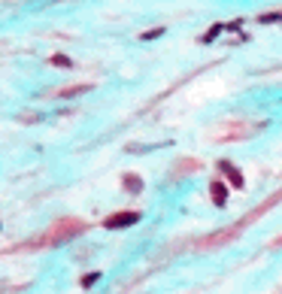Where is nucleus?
Returning <instances> with one entry per match:
<instances>
[{
    "mask_svg": "<svg viewBox=\"0 0 282 294\" xmlns=\"http://www.w3.org/2000/svg\"><path fill=\"white\" fill-rule=\"evenodd\" d=\"M79 231H85V225H82V222H73V218H67V222H61V225L52 228V234H49L43 243H64V240L76 237Z\"/></svg>",
    "mask_w": 282,
    "mask_h": 294,
    "instance_id": "f257e3e1",
    "label": "nucleus"
},
{
    "mask_svg": "<svg viewBox=\"0 0 282 294\" xmlns=\"http://www.w3.org/2000/svg\"><path fill=\"white\" fill-rule=\"evenodd\" d=\"M137 222H140V212H115V215H109L103 222V228L106 231H118V228H131Z\"/></svg>",
    "mask_w": 282,
    "mask_h": 294,
    "instance_id": "f03ea898",
    "label": "nucleus"
},
{
    "mask_svg": "<svg viewBox=\"0 0 282 294\" xmlns=\"http://www.w3.org/2000/svg\"><path fill=\"white\" fill-rule=\"evenodd\" d=\"M210 194H213V203H216V206H225V203H228V188H225L222 179H213Z\"/></svg>",
    "mask_w": 282,
    "mask_h": 294,
    "instance_id": "7ed1b4c3",
    "label": "nucleus"
},
{
    "mask_svg": "<svg viewBox=\"0 0 282 294\" xmlns=\"http://www.w3.org/2000/svg\"><path fill=\"white\" fill-rule=\"evenodd\" d=\"M222 170H225V173L231 176V182H234V188H243V185H246V182H243V176H240V173H237V167H234V164H228V161H222Z\"/></svg>",
    "mask_w": 282,
    "mask_h": 294,
    "instance_id": "20e7f679",
    "label": "nucleus"
},
{
    "mask_svg": "<svg viewBox=\"0 0 282 294\" xmlns=\"http://www.w3.org/2000/svg\"><path fill=\"white\" fill-rule=\"evenodd\" d=\"M125 188H128V191H140V188H143L140 176H131V173H128V176H125Z\"/></svg>",
    "mask_w": 282,
    "mask_h": 294,
    "instance_id": "39448f33",
    "label": "nucleus"
},
{
    "mask_svg": "<svg viewBox=\"0 0 282 294\" xmlns=\"http://www.w3.org/2000/svg\"><path fill=\"white\" fill-rule=\"evenodd\" d=\"M91 85H76V88H67V91H61V97H73V94H79V91H88Z\"/></svg>",
    "mask_w": 282,
    "mask_h": 294,
    "instance_id": "423d86ee",
    "label": "nucleus"
},
{
    "mask_svg": "<svg viewBox=\"0 0 282 294\" xmlns=\"http://www.w3.org/2000/svg\"><path fill=\"white\" fill-rule=\"evenodd\" d=\"M52 64H58V67H70L73 61H70L67 55H55V58H52Z\"/></svg>",
    "mask_w": 282,
    "mask_h": 294,
    "instance_id": "0eeeda50",
    "label": "nucleus"
},
{
    "mask_svg": "<svg viewBox=\"0 0 282 294\" xmlns=\"http://www.w3.org/2000/svg\"><path fill=\"white\" fill-rule=\"evenodd\" d=\"M161 33H164V27H155V30H146V33H143V40H155V36H161Z\"/></svg>",
    "mask_w": 282,
    "mask_h": 294,
    "instance_id": "6e6552de",
    "label": "nucleus"
},
{
    "mask_svg": "<svg viewBox=\"0 0 282 294\" xmlns=\"http://www.w3.org/2000/svg\"><path fill=\"white\" fill-rule=\"evenodd\" d=\"M97 279H100V273H88V276L82 279V285H85V288H91V285H94Z\"/></svg>",
    "mask_w": 282,
    "mask_h": 294,
    "instance_id": "1a4fd4ad",
    "label": "nucleus"
},
{
    "mask_svg": "<svg viewBox=\"0 0 282 294\" xmlns=\"http://www.w3.org/2000/svg\"><path fill=\"white\" fill-rule=\"evenodd\" d=\"M276 243H279V246H282V240H276Z\"/></svg>",
    "mask_w": 282,
    "mask_h": 294,
    "instance_id": "9d476101",
    "label": "nucleus"
}]
</instances>
